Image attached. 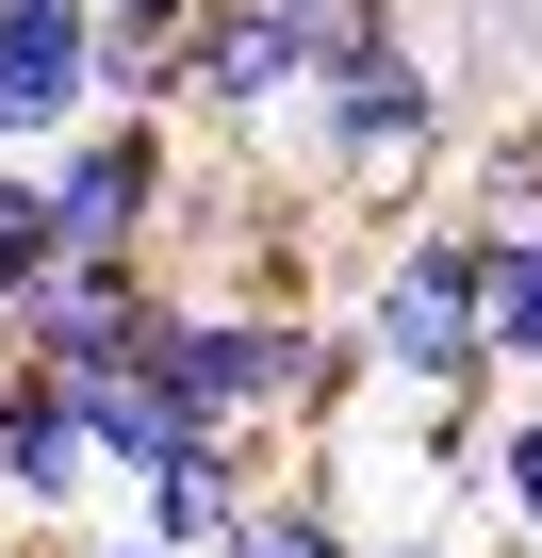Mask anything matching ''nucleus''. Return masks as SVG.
<instances>
[{
    "label": "nucleus",
    "instance_id": "obj_3",
    "mask_svg": "<svg viewBox=\"0 0 542 558\" xmlns=\"http://www.w3.org/2000/svg\"><path fill=\"white\" fill-rule=\"evenodd\" d=\"M346 329H362V362L395 395L493 378V345H477V214H395L378 263H362V296H346Z\"/></svg>",
    "mask_w": 542,
    "mask_h": 558
},
{
    "label": "nucleus",
    "instance_id": "obj_15",
    "mask_svg": "<svg viewBox=\"0 0 542 558\" xmlns=\"http://www.w3.org/2000/svg\"><path fill=\"white\" fill-rule=\"evenodd\" d=\"M313 17V83L329 66H378V50H411V0H297Z\"/></svg>",
    "mask_w": 542,
    "mask_h": 558
},
{
    "label": "nucleus",
    "instance_id": "obj_5",
    "mask_svg": "<svg viewBox=\"0 0 542 558\" xmlns=\"http://www.w3.org/2000/svg\"><path fill=\"white\" fill-rule=\"evenodd\" d=\"M0 509H17V525H83V509H116L67 362H0Z\"/></svg>",
    "mask_w": 542,
    "mask_h": 558
},
{
    "label": "nucleus",
    "instance_id": "obj_10",
    "mask_svg": "<svg viewBox=\"0 0 542 558\" xmlns=\"http://www.w3.org/2000/svg\"><path fill=\"white\" fill-rule=\"evenodd\" d=\"M83 427H99V476H116V493H132L148 460H181V444H197V411H181V378H165V362L83 378Z\"/></svg>",
    "mask_w": 542,
    "mask_h": 558
},
{
    "label": "nucleus",
    "instance_id": "obj_9",
    "mask_svg": "<svg viewBox=\"0 0 542 558\" xmlns=\"http://www.w3.org/2000/svg\"><path fill=\"white\" fill-rule=\"evenodd\" d=\"M214 558H362V525H346L329 460H263V493L214 525Z\"/></svg>",
    "mask_w": 542,
    "mask_h": 558
},
{
    "label": "nucleus",
    "instance_id": "obj_20",
    "mask_svg": "<svg viewBox=\"0 0 542 558\" xmlns=\"http://www.w3.org/2000/svg\"><path fill=\"white\" fill-rule=\"evenodd\" d=\"M0 362H17V329H0Z\"/></svg>",
    "mask_w": 542,
    "mask_h": 558
},
{
    "label": "nucleus",
    "instance_id": "obj_2",
    "mask_svg": "<svg viewBox=\"0 0 542 558\" xmlns=\"http://www.w3.org/2000/svg\"><path fill=\"white\" fill-rule=\"evenodd\" d=\"M34 165H50V230H67V263H165L181 181H197V132H181L165 99H99V116H67Z\"/></svg>",
    "mask_w": 542,
    "mask_h": 558
},
{
    "label": "nucleus",
    "instance_id": "obj_1",
    "mask_svg": "<svg viewBox=\"0 0 542 558\" xmlns=\"http://www.w3.org/2000/svg\"><path fill=\"white\" fill-rule=\"evenodd\" d=\"M297 132H313V197H329V214H362V230H395V214H427L460 99H444V66H427V50H378V66H329V83L297 99Z\"/></svg>",
    "mask_w": 542,
    "mask_h": 558
},
{
    "label": "nucleus",
    "instance_id": "obj_19",
    "mask_svg": "<svg viewBox=\"0 0 542 558\" xmlns=\"http://www.w3.org/2000/svg\"><path fill=\"white\" fill-rule=\"evenodd\" d=\"M460 17H493V34H526V0H460Z\"/></svg>",
    "mask_w": 542,
    "mask_h": 558
},
{
    "label": "nucleus",
    "instance_id": "obj_6",
    "mask_svg": "<svg viewBox=\"0 0 542 558\" xmlns=\"http://www.w3.org/2000/svg\"><path fill=\"white\" fill-rule=\"evenodd\" d=\"M0 329H17V362L116 378V362H148V329H165V263H50Z\"/></svg>",
    "mask_w": 542,
    "mask_h": 558
},
{
    "label": "nucleus",
    "instance_id": "obj_7",
    "mask_svg": "<svg viewBox=\"0 0 542 558\" xmlns=\"http://www.w3.org/2000/svg\"><path fill=\"white\" fill-rule=\"evenodd\" d=\"M99 116V0H0V148Z\"/></svg>",
    "mask_w": 542,
    "mask_h": 558
},
{
    "label": "nucleus",
    "instance_id": "obj_14",
    "mask_svg": "<svg viewBox=\"0 0 542 558\" xmlns=\"http://www.w3.org/2000/svg\"><path fill=\"white\" fill-rule=\"evenodd\" d=\"M460 214H477V230H509V214H542V116H509V132H493L477 165H460Z\"/></svg>",
    "mask_w": 542,
    "mask_h": 558
},
{
    "label": "nucleus",
    "instance_id": "obj_4",
    "mask_svg": "<svg viewBox=\"0 0 542 558\" xmlns=\"http://www.w3.org/2000/svg\"><path fill=\"white\" fill-rule=\"evenodd\" d=\"M297 99H313V17H297V0H197V17H181V50H165V116L181 132L263 148Z\"/></svg>",
    "mask_w": 542,
    "mask_h": 558
},
{
    "label": "nucleus",
    "instance_id": "obj_12",
    "mask_svg": "<svg viewBox=\"0 0 542 558\" xmlns=\"http://www.w3.org/2000/svg\"><path fill=\"white\" fill-rule=\"evenodd\" d=\"M477 509H493L509 558H542V378L493 411V444H477Z\"/></svg>",
    "mask_w": 542,
    "mask_h": 558
},
{
    "label": "nucleus",
    "instance_id": "obj_17",
    "mask_svg": "<svg viewBox=\"0 0 542 558\" xmlns=\"http://www.w3.org/2000/svg\"><path fill=\"white\" fill-rule=\"evenodd\" d=\"M67 558H165V542H132V525H83V542H67Z\"/></svg>",
    "mask_w": 542,
    "mask_h": 558
},
{
    "label": "nucleus",
    "instance_id": "obj_11",
    "mask_svg": "<svg viewBox=\"0 0 542 558\" xmlns=\"http://www.w3.org/2000/svg\"><path fill=\"white\" fill-rule=\"evenodd\" d=\"M477 345H493V378H542V214L477 230Z\"/></svg>",
    "mask_w": 542,
    "mask_h": 558
},
{
    "label": "nucleus",
    "instance_id": "obj_8",
    "mask_svg": "<svg viewBox=\"0 0 542 558\" xmlns=\"http://www.w3.org/2000/svg\"><path fill=\"white\" fill-rule=\"evenodd\" d=\"M263 460H280L263 427H197L181 460H148V476L116 493V525H132V542H165V558H214V525L263 493Z\"/></svg>",
    "mask_w": 542,
    "mask_h": 558
},
{
    "label": "nucleus",
    "instance_id": "obj_21",
    "mask_svg": "<svg viewBox=\"0 0 542 558\" xmlns=\"http://www.w3.org/2000/svg\"><path fill=\"white\" fill-rule=\"evenodd\" d=\"M0 542H17V509H0Z\"/></svg>",
    "mask_w": 542,
    "mask_h": 558
},
{
    "label": "nucleus",
    "instance_id": "obj_16",
    "mask_svg": "<svg viewBox=\"0 0 542 558\" xmlns=\"http://www.w3.org/2000/svg\"><path fill=\"white\" fill-rule=\"evenodd\" d=\"M362 558H460V542H444V525H395V542L362 525Z\"/></svg>",
    "mask_w": 542,
    "mask_h": 558
},
{
    "label": "nucleus",
    "instance_id": "obj_18",
    "mask_svg": "<svg viewBox=\"0 0 542 558\" xmlns=\"http://www.w3.org/2000/svg\"><path fill=\"white\" fill-rule=\"evenodd\" d=\"M0 558H67V525H17V542H0Z\"/></svg>",
    "mask_w": 542,
    "mask_h": 558
},
{
    "label": "nucleus",
    "instance_id": "obj_13",
    "mask_svg": "<svg viewBox=\"0 0 542 558\" xmlns=\"http://www.w3.org/2000/svg\"><path fill=\"white\" fill-rule=\"evenodd\" d=\"M50 263H67V230H50V165H34V148H0V313H17Z\"/></svg>",
    "mask_w": 542,
    "mask_h": 558
}]
</instances>
